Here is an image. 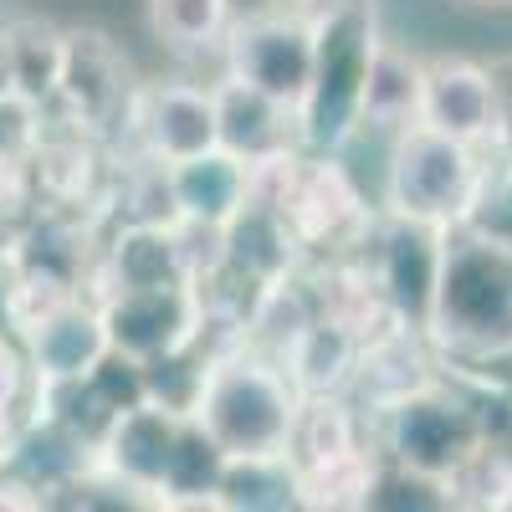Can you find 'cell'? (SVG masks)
I'll use <instances>...</instances> for the list:
<instances>
[{
    "label": "cell",
    "mask_w": 512,
    "mask_h": 512,
    "mask_svg": "<svg viewBox=\"0 0 512 512\" xmlns=\"http://www.w3.org/2000/svg\"><path fill=\"white\" fill-rule=\"evenodd\" d=\"M420 333L466 359L512 354V251L466 221L446 226Z\"/></svg>",
    "instance_id": "1"
},
{
    "label": "cell",
    "mask_w": 512,
    "mask_h": 512,
    "mask_svg": "<svg viewBox=\"0 0 512 512\" xmlns=\"http://www.w3.org/2000/svg\"><path fill=\"white\" fill-rule=\"evenodd\" d=\"M297 405L303 395L292 390L282 364L236 344L210 364L195 420L226 456H287Z\"/></svg>",
    "instance_id": "2"
},
{
    "label": "cell",
    "mask_w": 512,
    "mask_h": 512,
    "mask_svg": "<svg viewBox=\"0 0 512 512\" xmlns=\"http://www.w3.org/2000/svg\"><path fill=\"white\" fill-rule=\"evenodd\" d=\"M318 52H313V82L308 98L297 103V134L303 149L333 154L354 139L359 128V93L374 52V6L364 0H328L313 16Z\"/></svg>",
    "instance_id": "3"
},
{
    "label": "cell",
    "mask_w": 512,
    "mask_h": 512,
    "mask_svg": "<svg viewBox=\"0 0 512 512\" xmlns=\"http://www.w3.org/2000/svg\"><path fill=\"white\" fill-rule=\"evenodd\" d=\"M487 169L477 164V149L446 139L425 123L400 128L395 154H390V175H384V205L400 221L420 226H456L466 221L477 190H482Z\"/></svg>",
    "instance_id": "4"
},
{
    "label": "cell",
    "mask_w": 512,
    "mask_h": 512,
    "mask_svg": "<svg viewBox=\"0 0 512 512\" xmlns=\"http://www.w3.org/2000/svg\"><path fill=\"white\" fill-rule=\"evenodd\" d=\"M134 67L118 52V41L98 26H72L62 31V72H57V113L93 139L128 134V113H134Z\"/></svg>",
    "instance_id": "5"
},
{
    "label": "cell",
    "mask_w": 512,
    "mask_h": 512,
    "mask_svg": "<svg viewBox=\"0 0 512 512\" xmlns=\"http://www.w3.org/2000/svg\"><path fill=\"white\" fill-rule=\"evenodd\" d=\"M379 410H384V446H390V461L415 466L425 477H446L451 466L487 436L482 410H472L451 390H441L436 379L415 384V390L395 395Z\"/></svg>",
    "instance_id": "6"
},
{
    "label": "cell",
    "mask_w": 512,
    "mask_h": 512,
    "mask_svg": "<svg viewBox=\"0 0 512 512\" xmlns=\"http://www.w3.org/2000/svg\"><path fill=\"white\" fill-rule=\"evenodd\" d=\"M221 47H226V77L246 82V88L267 93L287 108L308 98L313 52H318L313 16H282V11L241 16V21H231Z\"/></svg>",
    "instance_id": "7"
},
{
    "label": "cell",
    "mask_w": 512,
    "mask_h": 512,
    "mask_svg": "<svg viewBox=\"0 0 512 512\" xmlns=\"http://www.w3.org/2000/svg\"><path fill=\"white\" fill-rule=\"evenodd\" d=\"M98 313L108 328V349L128 359H159L169 349L190 344L205 318V292L195 282H169V287H118L98 297Z\"/></svg>",
    "instance_id": "8"
},
{
    "label": "cell",
    "mask_w": 512,
    "mask_h": 512,
    "mask_svg": "<svg viewBox=\"0 0 512 512\" xmlns=\"http://www.w3.org/2000/svg\"><path fill=\"white\" fill-rule=\"evenodd\" d=\"M420 123L446 139H461L472 149L502 144L507 108L497 72H487L472 57H436L425 62V93H420Z\"/></svg>",
    "instance_id": "9"
},
{
    "label": "cell",
    "mask_w": 512,
    "mask_h": 512,
    "mask_svg": "<svg viewBox=\"0 0 512 512\" xmlns=\"http://www.w3.org/2000/svg\"><path fill=\"white\" fill-rule=\"evenodd\" d=\"M175 410H164L154 400L128 405L123 415H113V425L103 431V441L93 446V472L113 487V492H134L159 502L164 487V466H169V446L180 436Z\"/></svg>",
    "instance_id": "10"
},
{
    "label": "cell",
    "mask_w": 512,
    "mask_h": 512,
    "mask_svg": "<svg viewBox=\"0 0 512 512\" xmlns=\"http://www.w3.org/2000/svg\"><path fill=\"white\" fill-rule=\"evenodd\" d=\"M128 134L159 164L195 159V154L221 144L216 98H210V88H190V82H149V88L134 93Z\"/></svg>",
    "instance_id": "11"
},
{
    "label": "cell",
    "mask_w": 512,
    "mask_h": 512,
    "mask_svg": "<svg viewBox=\"0 0 512 512\" xmlns=\"http://www.w3.org/2000/svg\"><path fill=\"white\" fill-rule=\"evenodd\" d=\"M282 216L292 226V236L303 246H318V251H333V246H359L374 221L354 190V180L344 175V164H333L328 154L323 159H303L297 169V185L282 205Z\"/></svg>",
    "instance_id": "12"
},
{
    "label": "cell",
    "mask_w": 512,
    "mask_h": 512,
    "mask_svg": "<svg viewBox=\"0 0 512 512\" xmlns=\"http://www.w3.org/2000/svg\"><path fill=\"white\" fill-rule=\"evenodd\" d=\"M441 231L446 226H420V221L390 216V226L379 231V246H374V267L364 262L369 277L379 282V292L390 297V308L410 328H425V308H431V287H436V262H441Z\"/></svg>",
    "instance_id": "13"
},
{
    "label": "cell",
    "mask_w": 512,
    "mask_h": 512,
    "mask_svg": "<svg viewBox=\"0 0 512 512\" xmlns=\"http://www.w3.org/2000/svg\"><path fill=\"white\" fill-rule=\"evenodd\" d=\"M108 354V328L93 297H67L57 313H47L26 333V364L31 384H62L93 374L98 359Z\"/></svg>",
    "instance_id": "14"
},
{
    "label": "cell",
    "mask_w": 512,
    "mask_h": 512,
    "mask_svg": "<svg viewBox=\"0 0 512 512\" xmlns=\"http://www.w3.org/2000/svg\"><path fill=\"white\" fill-rule=\"evenodd\" d=\"M297 256H303V241L292 236L287 216L272 205H241L226 221V262L216 277H236L246 287V297H256L272 282H287Z\"/></svg>",
    "instance_id": "15"
},
{
    "label": "cell",
    "mask_w": 512,
    "mask_h": 512,
    "mask_svg": "<svg viewBox=\"0 0 512 512\" xmlns=\"http://www.w3.org/2000/svg\"><path fill=\"white\" fill-rule=\"evenodd\" d=\"M210 98H216L221 149L236 154L241 164L282 154V149H303V134H297V108L246 88V82H236V77H226L221 88H210Z\"/></svg>",
    "instance_id": "16"
},
{
    "label": "cell",
    "mask_w": 512,
    "mask_h": 512,
    "mask_svg": "<svg viewBox=\"0 0 512 512\" xmlns=\"http://www.w3.org/2000/svg\"><path fill=\"white\" fill-rule=\"evenodd\" d=\"M359 333L344 328L328 313H313L303 328L287 338V349L277 354L282 374L292 379L297 395H344L359 369Z\"/></svg>",
    "instance_id": "17"
},
{
    "label": "cell",
    "mask_w": 512,
    "mask_h": 512,
    "mask_svg": "<svg viewBox=\"0 0 512 512\" xmlns=\"http://www.w3.org/2000/svg\"><path fill=\"white\" fill-rule=\"evenodd\" d=\"M62 128H36L31 144V180H36V200L47 205H88L98 195V139L72 128L67 118H57Z\"/></svg>",
    "instance_id": "18"
},
{
    "label": "cell",
    "mask_w": 512,
    "mask_h": 512,
    "mask_svg": "<svg viewBox=\"0 0 512 512\" xmlns=\"http://www.w3.org/2000/svg\"><path fill=\"white\" fill-rule=\"evenodd\" d=\"M169 190H175V216L180 221L226 226L246 205V164L216 144L195 159L169 164Z\"/></svg>",
    "instance_id": "19"
},
{
    "label": "cell",
    "mask_w": 512,
    "mask_h": 512,
    "mask_svg": "<svg viewBox=\"0 0 512 512\" xmlns=\"http://www.w3.org/2000/svg\"><path fill=\"white\" fill-rule=\"evenodd\" d=\"M420 93H425V62L374 41L364 93H359V128H410L420 123Z\"/></svg>",
    "instance_id": "20"
},
{
    "label": "cell",
    "mask_w": 512,
    "mask_h": 512,
    "mask_svg": "<svg viewBox=\"0 0 512 512\" xmlns=\"http://www.w3.org/2000/svg\"><path fill=\"white\" fill-rule=\"evenodd\" d=\"M57 72H62V26L52 21H11L6 26V88L47 113L57 98Z\"/></svg>",
    "instance_id": "21"
},
{
    "label": "cell",
    "mask_w": 512,
    "mask_h": 512,
    "mask_svg": "<svg viewBox=\"0 0 512 512\" xmlns=\"http://www.w3.org/2000/svg\"><path fill=\"white\" fill-rule=\"evenodd\" d=\"M221 472H226V451L205 436V425L195 415H185L175 446H169L159 507H216Z\"/></svg>",
    "instance_id": "22"
},
{
    "label": "cell",
    "mask_w": 512,
    "mask_h": 512,
    "mask_svg": "<svg viewBox=\"0 0 512 512\" xmlns=\"http://www.w3.org/2000/svg\"><path fill=\"white\" fill-rule=\"evenodd\" d=\"M374 477H379V456H369L364 446L328 456V461H308V466H297V507H313V512L369 507Z\"/></svg>",
    "instance_id": "23"
},
{
    "label": "cell",
    "mask_w": 512,
    "mask_h": 512,
    "mask_svg": "<svg viewBox=\"0 0 512 512\" xmlns=\"http://www.w3.org/2000/svg\"><path fill=\"white\" fill-rule=\"evenodd\" d=\"M216 507H226V512L297 507V461L292 456H226Z\"/></svg>",
    "instance_id": "24"
},
{
    "label": "cell",
    "mask_w": 512,
    "mask_h": 512,
    "mask_svg": "<svg viewBox=\"0 0 512 512\" xmlns=\"http://www.w3.org/2000/svg\"><path fill=\"white\" fill-rule=\"evenodd\" d=\"M441 482H446V502L451 507H472V512L512 507V446L482 436Z\"/></svg>",
    "instance_id": "25"
},
{
    "label": "cell",
    "mask_w": 512,
    "mask_h": 512,
    "mask_svg": "<svg viewBox=\"0 0 512 512\" xmlns=\"http://www.w3.org/2000/svg\"><path fill=\"white\" fill-rule=\"evenodd\" d=\"M359 446V420L354 410L344 405V395H303L297 405V420H292V441H287V456L297 466L308 461H328V456H344Z\"/></svg>",
    "instance_id": "26"
},
{
    "label": "cell",
    "mask_w": 512,
    "mask_h": 512,
    "mask_svg": "<svg viewBox=\"0 0 512 512\" xmlns=\"http://www.w3.org/2000/svg\"><path fill=\"white\" fill-rule=\"evenodd\" d=\"M231 0H149V31L169 52H210L231 31Z\"/></svg>",
    "instance_id": "27"
},
{
    "label": "cell",
    "mask_w": 512,
    "mask_h": 512,
    "mask_svg": "<svg viewBox=\"0 0 512 512\" xmlns=\"http://www.w3.org/2000/svg\"><path fill=\"white\" fill-rule=\"evenodd\" d=\"M466 226H477L482 236H492L497 246L512 251V175L497 169V175H482V190L466 210Z\"/></svg>",
    "instance_id": "28"
},
{
    "label": "cell",
    "mask_w": 512,
    "mask_h": 512,
    "mask_svg": "<svg viewBox=\"0 0 512 512\" xmlns=\"http://www.w3.org/2000/svg\"><path fill=\"white\" fill-rule=\"evenodd\" d=\"M26 354L16 349V338L11 333H0V420H11L21 410V395H26Z\"/></svg>",
    "instance_id": "29"
},
{
    "label": "cell",
    "mask_w": 512,
    "mask_h": 512,
    "mask_svg": "<svg viewBox=\"0 0 512 512\" xmlns=\"http://www.w3.org/2000/svg\"><path fill=\"white\" fill-rule=\"evenodd\" d=\"M0 507H47V497H41L21 472H6L0 477Z\"/></svg>",
    "instance_id": "30"
},
{
    "label": "cell",
    "mask_w": 512,
    "mask_h": 512,
    "mask_svg": "<svg viewBox=\"0 0 512 512\" xmlns=\"http://www.w3.org/2000/svg\"><path fill=\"white\" fill-rule=\"evenodd\" d=\"M11 231H16V221H6V216H0V277H6V251H11Z\"/></svg>",
    "instance_id": "31"
},
{
    "label": "cell",
    "mask_w": 512,
    "mask_h": 512,
    "mask_svg": "<svg viewBox=\"0 0 512 512\" xmlns=\"http://www.w3.org/2000/svg\"><path fill=\"white\" fill-rule=\"evenodd\" d=\"M0 93H11L6 88V26H0Z\"/></svg>",
    "instance_id": "32"
},
{
    "label": "cell",
    "mask_w": 512,
    "mask_h": 512,
    "mask_svg": "<svg viewBox=\"0 0 512 512\" xmlns=\"http://www.w3.org/2000/svg\"><path fill=\"white\" fill-rule=\"evenodd\" d=\"M497 88H502V93H512V67H502V72H497Z\"/></svg>",
    "instance_id": "33"
},
{
    "label": "cell",
    "mask_w": 512,
    "mask_h": 512,
    "mask_svg": "<svg viewBox=\"0 0 512 512\" xmlns=\"http://www.w3.org/2000/svg\"><path fill=\"white\" fill-rule=\"evenodd\" d=\"M492 6H512V0H492Z\"/></svg>",
    "instance_id": "34"
},
{
    "label": "cell",
    "mask_w": 512,
    "mask_h": 512,
    "mask_svg": "<svg viewBox=\"0 0 512 512\" xmlns=\"http://www.w3.org/2000/svg\"><path fill=\"white\" fill-rule=\"evenodd\" d=\"M502 169H507V175H512V164H502Z\"/></svg>",
    "instance_id": "35"
}]
</instances>
